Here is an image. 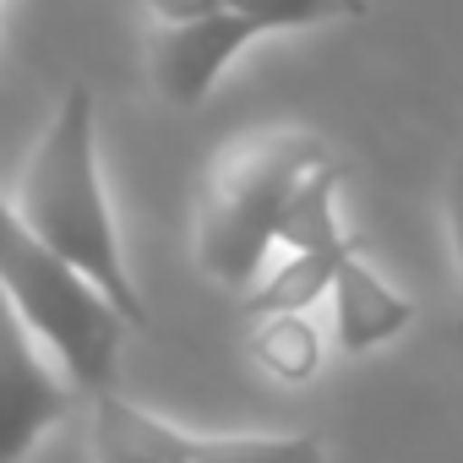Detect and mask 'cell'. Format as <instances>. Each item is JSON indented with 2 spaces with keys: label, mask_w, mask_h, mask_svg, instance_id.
<instances>
[{
  "label": "cell",
  "mask_w": 463,
  "mask_h": 463,
  "mask_svg": "<svg viewBox=\"0 0 463 463\" xmlns=\"http://www.w3.org/2000/svg\"><path fill=\"white\" fill-rule=\"evenodd\" d=\"M338 180H344V169H338L333 158L300 180V191L289 196L284 229H279V241H284L289 251H333V246H344V241H349L344 229H338V207H333Z\"/></svg>",
  "instance_id": "9c48e42d"
},
{
  "label": "cell",
  "mask_w": 463,
  "mask_h": 463,
  "mask_svg": "<svg viewBox=\"0 0 463 463\" xmlns=\"http://www.w3.org/2000/svg\"><path fill=\"white\" fill-rule=\"evenodd\" d=\"M251 349L284 382H306L317 371V360H322V338H317V327L306 317H268V322H257V344Z\"/></svg>",
  "instance_id": "8fae6325"
},
{
  "label": "cell",
  "mask_w": 463,
  "mask_h": 463,
  "mask_svg": "<svg viewBox=\"0 0 463 463\" xmlns=\"http://www.w3.org/2000/svg\"><path fill=\"white\" fill-rule=\"evenodd\" d=\"M360 251V241L349 235L344 246L333 251H289V262L268 279H257V289L241 295V317L251 322H268V317H306L322 295H333V279H338V262Z\"/></svg>",
  "instance_id": "ba28073f"
},
{
  "label": "cell",
  "mask_w": 463,
  "mask_h": 463,
  "mask_svg": "<svg viewBox=\"0 0 463 463\" xmlns=\"http://www.w3.org/2000/svg\"><path fill=\"white\" fill-rule=\"evenodd\" d=\"M268 33H289V28L262 12H207V17H185V23H164L147 44V71H153L158 99H169L180 109L202 104L218 88L223 66Z\"/></svg>",
  "instance_id": "5b68a950"
},
{
  "label": "cell",
  "mask_w": 463,
  "mask_h": 463,
  "mask_svg": "<svg viewBox=\"0 0 463 463\" xmlns=\"http://www.w3.org/2000/svg\"><path fill=\"white\" fill-rule=\"evenodd\" d=\"M409 317H414V306L360 251H349L338 262V279H333V338H338V349L365 354V349L398 338L409 327Z\"/></svg>",
  "instance_id": "52a82bcc"
},
{
  "label": "cell",
  "mask_w": 463,
  "mask_h": 463,
  "mask_svg": "<svg viewBox=\"0 0 463 463\" xmlns=\"http://www.w3.org/2000/svg\"><path fill=\"white\" fill-rule=\"evenodd\" d=\"M23 223L61 257L71 262L131 327L147 322V300L126 268L120 251V229L104 196V175H99V109L93 93L77 82L66 88V99L55 104L28 175H23V202H17Z\"/></svg>",
  "instance_id": "6da1fadb"
},
{
  "label": "cell",
  "mask_w": 463,
  "mask_h": 463,
  "mask_svg": "<svg viewBox=\"0 0 463 463\" xmlns=\"http://www.w3.org/2000/svg\"><path fill=\"white\" fill-rule=\"evenodd\" d=\"M71 382H61L44 360V338L0 295V463H23L50 425L71 409Z\"/></svg>",
  "instance_id": "8992f818"
},
{
  "label": "cell",
  "mask_w": 463,
  "mask_h": 463,
  "mask_svg": "<svg viewBox=\"0 0 463 463\" xmlns=\"http://www.w3.org/2000/svg\"><path fill=\"white\" fill-rule=\"evenodd\" d=\"M147 6L164 23H185V17H207V12H262V17H279L284 28L365 17V0H147Z\"/></svg>",
  "instance_id": "30bf717a"
},
{
  "label": "cell",
  "mask_w": 463,
  "mask_h": 463,
  "mask_svg": "<svg viewBox=\"0 0 463 463\" xmlns=\"http://www.w3.org/2000/svg\"><path fill=\"white\" fill-rule=\"evenodd\" d=\"M99 463H327L317 436H191L120 392L93 398Z\"/></svg>",
  "instance_id": "277c9868"
},
{
  "label": "cell",
  "mask_w": 463,
  "mask_h": 463,
  "mask_svg": "<svg viewBox=\"0 0 463 463\" xmlns=\"http://www.w3.org/2000/svg\"><path fill=\"white\" fill-rule=\"evenodd\" d=\"M447 235H452V262H458V333H463V158L447 175Z\"/></svg>",
  "instance_id": "7c38bea8"
},
{
  "label": "cell",
  "mask_w": 463,
  "mask_h": 463,
  "mask_svg": "<svg viewBox=\"0 0 463 463\" xmlns=\"http://www.w3.org/2000/svg\"><path fill=\"white\" fill-rule=\"evenodd\" d=\"M327 164V142L311 131H268L241 147H229L213 169V185L196 213V262L207 279L229 289H257L268 251L279 246V229L289 196L311 169Z\"/></svg>",
  "instance_id": "7a4b0ae2"
},
{
  "label": "cell",
  "mask_w": 463,
  "mask_h": 463,
  "mask_svg": "<svg viewBox=\"0 0 463 463\" xmlns=\"http://www.w3.org/2000/svg\"><path fill=\"white\" fill-rule=\"evenodd\" d=\"M0 295L66 365V382L77 392H115L120 338L131 322L33 235L12 196H0Z\"/></svg>",
  "instance_id": "3957f363"
}]
</instances>
